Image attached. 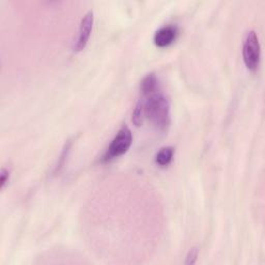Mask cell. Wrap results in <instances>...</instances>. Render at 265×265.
<instances>
[{
  "instance_id": "cell-1",
  "label": "cell",
  "mask_w": 265,
  "mask_h": 265,
  "mask_svg": "<svg viewBox=\"0 0 265 265\" xmlns=\"http://www.w3.org/2000/svg\"><path fill=\"white\" fill-rule=\"evenodd\" d=\"M141 100L144 109V116L157 130L167 131L170 125V103L168 97L158 88L154 93L143 95Z\"/></svg>"
},
{
  "instance_id": "cell-2",
  "label": "cell",
  "mask_w": 265,
  "mask_h": 265,
  "mask_svg": "<svg viewBox=\"0 0 265 265\" xmlns=\"http://www.w3.org/2000/svg\"><path fill=\"white\" fill-rule=\"evenodd\" d=\"M133 142V135L127 125L121 126L118 133L110 143L109 147L106 150L105 155L102 157V162L108 163L114 158L125 155L130 149Z\"/></svg>"
},
{
  "instance_id": "cell-3",
  "label": "cell",
  "mask_w": 265,
  "mask_h": 265,
  "mask_svg": "<svg viewBox=\"0 0 265 265\" xmlns=\"http://www.w3.org/2000/svg\"><path fill=\"white\" fill-rule=\"evenodd\" d=\"M261 48L259 39L254 30H249L245 34L242 42V58L249 71H256L258 69L260 62Z\"/></svg>"
},
{
  "instance_id": "cell-4",
  "label": "cell",
  "mask_w": 265,
  "mask_h": 265,
  "mask_svg": "<svg viewBox=\"0 0 265 265\" xmlns=\"http://www.w3.org/2000/svg\"><path fill=\"white\" fill-rule=\"evenodd\" d=\"M93 25H94V13L93 11H88L85 14V16L81 20L77 40H76L73 47L74 51L80 52L86 47L90 33H92Z\"/></svg>"
},
{
  "instance_id": "cell-5",
  "label": "cell",
  "mask_w": 265,
  "mask_h": 265,
  "mask_svg": "<svg viewBox=\"0 0 265 265\" xmlns=\"http://www.w3.org/2000/svg\"><path fill=\"white\" fill-rule=\"evenodd\" d=\"M178 35V28L175 25H164L158 28L154 35V43L160 48L168 47L175 42Z\"/></svg>"
},
{
  "instance_id": "cell-6",
  "label": "cell",
  "mask_w": 265,
  "mask_h": 265,
  "mask_svg": "<svg viewBox=\"0 0 265 265\" xmlns=\"http://www.w3.org/2000/svg\"><path fill=\"white\" fill-rule=\"evenodd\" d=\"M158 88H160V84H158V80L154 73L148 74L141 82V92L143 95L154 93Z\"/></svg>"
},
{
  "instance_id": "cell-7",
  "label": "cell",
  "mask_w": 265,
  "mask_h": 265,
  "mask_svg": "<svg viewBox=\"0 0 265 265\" xmlns=\"http://www.w3.org/2000/svg\"><path fill=\"white\" fill-rule=\"evenodd\" d=\"M173 156H174V148L171 146H166L157 151L155 160L157 165H160L161 167H165V166H168L171 163Z\"/></svg>"
},
{
  "instance_id": "cell-8",
  "label": "cell",
  "mask_w": 265,
  "mask_h": 265,
  "mask_svg": "<svg viewBox=\"0 0 265 265\" xmlns=\"http://www.w3.org/2000/svg\"><path fill=\"white\" fill-rule=\"evenodd\" d=\"M144 109H143V103L141 100L138 101V103L136 104V107L133 112V117L132 120L135 125L140 126L143 124V119H144Z\"/></svg>"
},
{
  "instance_id": "cell-9",
  "label": "cell",
  "mask_w": 265,
  "mask_h": 265,
  "mask_svg": "<svg viewBox=\"0 0 265 265\" xmlns=\"http://www.w3.org/2000/svg\"><path fill=\"white\" fill-rule=\"evenodd\" d=\"M70 149H71V142H67V144H65V146H64V148H63V150H62V156H60L58 165L56 166V169H55L56 172L59 171L60 169H62V168L63 167V165L65 164V157L67 156V155H69Z\"/></svg>"
},
{
  "instance_id": "cell-10",
  "label": "cell",
  "mask_w": 265,
  "mask_h": 265,
  "mask_svg": "<svg viewBox=\"0 0 265 265\" xmlns=\"http://www.w3.org/2000/svg\"><path fill=\"white\" fill-rule=\"evenodd\" d=\"M10 170L6 168H2L1 171H0V187H1V190H3L5 185L9 183L10 180Z\"/></svg>"
},
{
  "instance_id": "cell-11",
  "label": "cell",
  "mask_w": 265,
  "mask_h": 265,
  "mask_svg": "<svg viewBox=\"0 0 265 265\" xmlns=\"http://www.w3.org/2000/svg\"><path fill=\"white\" fill-rule=\"evenodd\" d=\"M197 257H198V249L197 248H193L188 254L187 255V260H186V264L187 265H191L194 264L197 260Z\"/></svg>"
}]
</instances>
